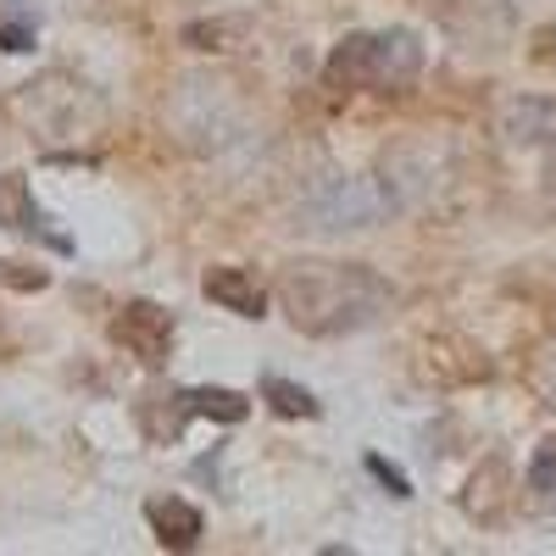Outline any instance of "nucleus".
<instances>
[{"label": "nucleus", "mask_w": 556, "mask_h": 556, "mask_svg": "<svg viewBox=\"0 0 556 556\" xmlns=\"http://www.w3.org/2000/svg\"><path fill=\"white\" fill-rule=\"evenodd\" d=\"M367 468H374V473H379V479L390 484V495H412V484H406V473H401V468H390V462H384V456H367Z\"/></svg>", "instance_id": "nucleus-14"}, {"label": "nucleus", "mask_w": 556, "mask_h": 556, "mask_svg": "<svg viewBox=\"0 0 556 556\" xmlns=\"http://www.w3.org/2000/svg\"><path fill=\"white\" fill-rule=\"evenodd\" d=\"M417 73H424V45H417L406 28L351 34V39L334 45L329 67H323V78H329L334 89H379V96L406 89Z\"/></svg>", "instance_id": "nucleus-2"}, {"label": "nucleus", "mask_w": 556, "mask_h": 556, "mask_svg": "<svg viewBox=\"0 0 556 556\" xmlns=\"http://www.w3.org/2000/svg\"><path fill=\"white\" fill-rule=\"evenodd\" d=\"M112 340L123 351H134L146 367H162L173 356V312H162L156 301H128L112 317Z\"/></svg>", "instance_id": "nucleus-5"}, {"label": "nucleus", "mask_w": 556, "mask_h": 556, "mask_svg": "<svg viewBox=\"0 0 556 556\" xmlns=\"http://www.w3.org/2000/svg\"><path fill=\"white\" fill-rule=\"evenodd\" d=\"M39 39V12L34 0H0V51H34Z\"/></svg>", "instance_id": "nucleus-10"}, {"label": "nucleus", "mask_w": 556, "mask_h": 556, "mask_svg": "<svg viewBox=\"0 0 556 556\" xmlns=\"http://www.w3.org/2000/svg\"><path fill=\"white\" fill-rule=\"evenodd\" d=\"M78 106H89L84 84H67V89H62V106H56V73L39 78V84H23V96H17V117H23L39 139H78V134H84Z\"/></svg>", "instance_id": "nucleus-4"}, {"label": "nucleus", "mask_w": 556, "mask_h": 556, "mask_svg": "<svg viewBox=\"0 0 556 556\" xmlns=\"http://www.w3.org/2000/svg\"><path fill=\"white\" fill-rule=\"evenodd\" d=\"M201 290H206L217 306L240 312V317H262V312H267V290L256 285V273H245V267H206Z\"/></svg>", "instance_id": "nucleus-8"}, {"label": "nucleus", "mask_w": 556, "mask_h": 556, "mask_svg": "<svg viewBox=\"0 0 556 556\" xmlns=\"http://www.w3.org/2000/svg\"><path fill=\"white\" fill-rule=\"evenodd\" d=\"M529 495L540 513H556V440H540V451L529 462Z\"/></svg>", "instance_id": "nucleus-12"}, {"label": "nucleus", "mask_w": 556, "mask_h": 556, "mask_svg": "<svg viewBox=\"0 0 556 556\" xmlns=\"http://www.w3.org/2000/svg\"><path fill=\"white\" fill-rule=\"evenodd\" d=\"M146 518H151V529H156V540H162L167 551H190V545L201 540V513H195L190 501H178V495L146 501Z\"/></svg>", "instance_id": "nucleus-9"}, {"label": "nucleus", "mask_w": 556, "mask_h": 556, "mask_svg": "<svg viewBox=\"0 0 556 556\" xmlns=\"http://www.w3.org/2000/svg\"><path fill=\"white\" fill-rule=\"evenodd\" d=\"M278 295L306 334H351L390 306V285L362 262H295L285 267Z\"/></svg>", "instance_id": "nucleus-1"}, {"label": "nucleus", "mask_w": 556, "mask_h": 556, "mask_svg": "<svg viewBox=\"0 0 556 556\" xmlns=\"http://www.w3.org/2000/svg\"><path fill=\"white\" fill-rule=\"evenodd\" d=\"M167 401H173V412H167V424H162L156 434H178L184 417H217V424H240V417L251 412V401H245L240 390H178V395H167Z\"/></svg>", "instance_id": "nucleus-6"}, {"label": "nucleus", "mask_w": 556, "mask_h": 556, "mask_svg": "<svg viewBox=\"0 0 556 556\" xmlns=\"http://www.w3.org/2000/svg\"><path fill=\"white\" fill-rule=\"evenodd\" d=\"M0 223H7L12 235H23V240H51L56 251H67V240L45 228V212L34 206V190H28L23 173H7V178H0Z\"/></svg>", "instance_id": "nucleus-7"}, {"label": "nucleus", "mask_w": 556, "mask_h": 556, "mask_svg": "<svg viewBox=\"0 0 556 556\" xmlns=\"http://www.w3.org/2000/svg\"><path fill=\"white\" fill-rule=\"evenodd\" d=\"M262 395L273 401V412H285V417H317L323 406L301 390V384H290V379H262Z\"/></svg>", "instance_id": "nucleus-13"}, {"label": "nucleus", "mask_w": 556, "mask_h": 556, "mask_svg": "<svg viewBox=\"0 0 556 556\" xmlns=\"http://www.w3.org/2000/svg\"><path fill=\"white\" fill-rule=\"evenodd\" d=\"M506 134L513 139H556V101H513L506 106Z\"/></svg>", "instance_id": "nucleus-11"}, {"label": "nucleus", "mask_w": 556, "mask_h": 556, "mask_svg": "<svg viewBox=\"0 0 556 556\" xmlns=\"http://www.w3.org/2000/svg\"><path fill=\"white\" fill-rule=\"evenodd\" d=\"M390 195L367 178H345L334 190H323L306 201V228H374L384 217Z\"/></svg>", "instance_id": "nucleus-3"}]
</instances>
